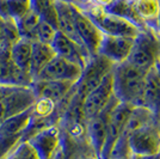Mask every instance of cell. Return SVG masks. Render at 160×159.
<instances>
[{"label":"cell","mask_w":160,"mask_h":159,"mask_svg":"<svg viewBox=\"0 0 160 159\" xmlns=\"http://www.w3.org/2000/svg\"><path fill=\"white\" fill-rule=\"evenodd\" d=\"M147 73L124 61L113 66V95L122 103L143 106V89Z\"/></svg>","instance_id":"cell-1"},{"label":"cell","mask_w":160,"mask_h":159,"mask_svg":"<svg viewBox=\"0 0 160 159\" xmlns=\"http://www.w3.org/2000/svg\"><path fill=\"white\" fill-rule=\"evenodd\" d=\"M160 59V36L157 30L145 27L134 38L128 62L148 73L158 66Z\"/></svg>","instance_id":"cell-2"},{"label":"cell","mask_w":160,"mask_h":159,"mask_svg":"<svg viewBox=\"0 0 160 159\" xmlns=\"http://www.w3.org/2000/svg\"><path fill=\"white\" fill-rule=\"evenodd\" d=\"M80 8L91 18V20L97 25L103 35L135 38L140 31V28L134 23L124 18H121L118 16L109 13L104 8L94 4H90Z\"/></svg>","instance_id":"cell-3"},{"label":"cell","mask_w":160,"mask_h":159,"mask_svg":"<svg viewBox=\"0 0 160 159\" xmlns=\"http://www.w3.org/2000/svg\"><path fill=\"white\" fill-rule=\"evenodd\" d=\"M113 65L103 55H94L88 60L86 66L82 68V73L79 80L75 83V92L73 96V100L77 103L82 104V100L91 91L104 80L108 74L112 72Z\"/></svg>","instance_id":"cell-4"},{"label":"cell","mask_w":160,"mask_h":159,"mask_svg":"<svg viewBox=\"0 0 160 159\" xmlns=\"http://www.w3.org/2000/svg\"><path fill=\"white\" fill-rule=\"evenodd\" d=\"M130 154H153L160 152V116L134 131L128 139Z\"/></svg>","instance_id":"cell-5"},{"label":"cell","mask_w":160,"mask_h":159,"mask_svg":"<svg viewBox=\"0 0 160 159\" xmlns=\"http://www.w3.org/2000/svg\"><path fill=\"white\" fill-rule=\"evenodd\" d=\"M36 100L37 97L31 86H11L0 100V122L31 109Z\"/></svg>","instance_id":"cell-6"},{"label":"cell","mask_w":160,"mask_h":159,"mask_svg":"<svg viewBox=\"0 0 160 159\" xmlns=\"http://www.w3.org/2000/svg\"><path fill=\"white\" fill-rule=\"evenodd\" d=\"M120 100L116 97L111 100V103L97 116L86 120L85 122V133H86V139L88 142V146L91 151L99 158L102 150L104 147L105 140L108 135V121H109V115L111 113L112 108Z\"/></svg>","instance_id":"cell-7"},{"label":"cell","mask_w":160,"mask_h":159,"mask_svg":"<svg viewBox=\"0 0 160 159\" xmlns=\"http://www.w3.org/2000/svg\"><path fill=\"white\" fill-rule=\"evenodd\" d=\"M133 108V105L127 104V103H122V102H118L112 108L111 113L109 115V121H108L107 140H105L104 147L102 150L99 159H110L113 146L123 132Z\"/></svg>","instance_id":"cell-8"},{"label":"cell","mask_w":160,"mask_h":159,"mask_svg":"<svg viewBox=\"0 0 160 159\" xmlns=\"http://www.w3.org/2000/svg\"><path fill=\"white\" fill-rule=\"evenodd\" d=\"M113 98H115V95H113L112 72H111L82 100L81 110L85 120L94 117L100 114L111 103Z\"/></svg>","instance_id":"cell-9"},{"label":"cell","mask_w":160,"mask_h":159,"mask_svg":"<svg viewBox=\"0 0 160 159\" xmlns=\"http://www.w3.org/2000/svg\"><path fill=\"white\" fill-rule=\"evenodd\" d=\"M73 14L75 29L81 41V44L92 58L98 54V48L103 38V33L91 20V18L75 4H73Z\"/></svg>","instance_id":"cell-10"},{"label":"cell","mask_w":160,"mask_h":159,"mask_svg":"<svg viewBox=\"0 0 160 159\" xmlns=\"http://www.w3.org/2000/svg\"><path fill=\"white\" fill-rule=\"evenodd\" d=\"M82 73V67L72 61L55 55L35 80H61L77 83Z\"/></svg>","instance_id":"cell-11"},{"label":"cell","mask_w":160,"mask_h":159,"mask_svg":"<svg viewBox=\"0 0 160 159\" xmlns=\"http://www.w3.org/2000/svg\"><path fill=\"white\" fill-rule=\"evenodd\" d=\"M28 141L40 154L41 159H52L62 145V134L58 125H50L33 134Z\"/></svg>","instance_id":"cell-12"},{"label":"cell","mask_w":160,"mask_h":159,"mask_svg":"<svg viewBox=\"0 0 160 159\" xmlns=\"http://www.w3.org/2000/svg\"><path fill=\"white\" fill-rule=\"evenodd\" d=\"M10 46H4L0 50V85L5 86H31L32 77L20 71L13 64L10 55Z\"/></svg>","instance_id":"cell-13"},{"label":"cell","mask_w":160,"mask_h":159,"mask_svg":"<svg viewBox=\"0 0 160 159\" xmlns=\"http://www.w3.org/2000/svg\"><path fill=\"white\" fill-rule=\"evenodd\" d=\"M134 38L123 36L103 35V38L98 48V54L107 58L113 65L127 61L132 52Z\"/></svg>","instance_id":"cell-14"},{"label":"cell","mask_w":160,"mask_h":159,"mask_svg":"<svg viewBox=\"0 0 160 159\" xmlns=\"http://www.w3.org/2000/svg\"><path fill=\"white\" fill-rule=\"evenodd\" d=\"M52 47L58 56L69 60L82 68L86 66L88 60L91 59L90 54L87 53V50L84 47L77 43L75 41L71 40L69 37L61 33L60 31H58L55 35Z\"/></svg>","instance_id":"cell-15"},{"label":"cell","mask_w":160,"mask_h":159,"mask_svg":"<svg viewBox=\"0 0 160 159\" xmlns=\"http://www.w3.org/2000/svg\"><path fill=\"white\" fill-rule=\"evenodd\" d=\"M75 83L61 80H33L31 89L37 98H44L59 104L72 91Z\"/></svg>","instance_id":"cell-16"},{"label":"cell","mask_w":160,"mask_h":159,"mask_svg":"<svg viewBox=\"0 0 160 159\" xmlns=\"http://www.w3.org/2000/svg\"><path fill=\"white\" fill-rule=\"evenodd\" d=\"M143 106L160 116V75L157 67L147 73L143 89Z\"/></svg>","instance_id":"cell-17"},{"label":"cell","mask_w":160,"mask_h":159,"mask_svg":"<svg viewBox=\"0 0 160 159\" xmlns=\"http://www.w3.org/2000/svg\"><path fill=\"white\" fill-rule=\"evenodd\" d=\"M56 12H58V22H56L58 31H60L61 33L69 37L71 40L81 44V41L78 36L77 29H75V23H74L73 4L58 0L56 1Z\"/></svg>","instance_id":"cell-18"},{"label":"cell","mask_w":160,"mask_h":159,"mask_svg":"<svg viewBox=\"0 0 160 159\" xmlns=\"http://www.w3.org/2000/svg\"><path fill=\"white\" fill-rule=\"evenodd\" d=\"M32 120V108L24 113L7 117L0 122V135L2 136H23Z\"/></svg>","instance_id":"cell-19"},{"label":"cell","mask_w":160,"mask_h":159,"mask_svg":"<svg viewBox=\"0 0 160 159\" xmlns=\"http://www.w3.org/2000/svg\"><path fill=\"white\" fill-rule=\"evenodd\" d=\"M56 54L54 52L52 44H46L35 41L32 42L31 50V61H30V75L35 80L41 71L47 66V64L53 59Z\"/></svg>","instance_id":"cell-20"},{"label":"cell","mask_w":160,"mask_h":159,"mask_svg":"<svg viewBox=\"0 0 160 159\" xmlns=\"http://www.w3.org/2000/svg\"><path fill=\"white\" fill-rule=\"evenodd\" d=\"M133 4L142 24L158 31L159 0H133Z\"/></svg>","instance_id":"cell-21"},{"label":"cell","mask_w":160,"mask_h":159,"mask_svg":"<svg viewBox=\"0 0 160 159\" xmlns=\"http://www.w3.org/2000/svg\"><path fill=\"white\" fill-rule=\"evenodd\" d=\"M31 50H32V42L24 38H19L10 48V55L13 64L20 71L29 74H30Z\"/></svg>","instance_id":"cell-22"},{"label":"cell","mask_w":160,"mask_h":159,"mask_svg":"<svg viewBox=\"0 0 160 159\" xmlns=\"http://www.w3.org/2000/svg\"><path fill=\"white\" fill-rule=\"evenodd\" d=\"M41 20L42 19L33 12L31 8L23 17H20L19 19L16 20L20 38L35 42V40H36V31H37V28H38V24H40Z\"/></svg>","instance_id":"cell-23"},{"label":"cell","mask_w":160,"mask_h":159,"mask_svg":"<svg viewBox=\"0 0 160 159\" xmlns=\"http://www.w3.org/2000/svg\"><path fill=\"white\" fill-rule=\"evenodd\" d=\"M105 11H108L109 13H112L115 16H118L121 18H124V19L132 22L140 29L145 28V25L142 24V22L135 12L133 0H115Z\"/></svg>","instance_id":"cell-24"},{"label":"cell","mask_w":160,"mask_h":159,"mask_svg":"<svg viewBox=\"0 0 160 159\" xmlns=\"http://www.w3.org/2000/svg\"><path fill=\"white\" fill-rule=\"evenodd\" d=\"M56 1L58 0H30V8L42 20L56 28V22H58Z\"/></svg>","instance_id":"cell-25"},{"label":"cell","mask_w":160,"mask_h":159,"mask_svg":"<svg viewBox=\"0 0 160 159\" xmlns=\"http://www.w3.org/2000/svg\"><path fill=\"white\" fill-rule=\"evenodd\" d=\"M30 10V0H0V17L19 19Z\"/></svg>","instance_id":"cell-26"},{"label":"cell","mask_w":160,"mask_h":159,"mask_svg":"<svg viewBox=\"0 0 160 159\" xmlns=\"http://www.w3.org/2000/svg\"><path fill=\"white\" fill-rule=\"evenodd\" d=\"M6 159H41V157L28 140H22Z\"/></svg>","instance_id":"cell-27"},{"label":"cell","mask_w":160,"mask_h":159,"mask_svg":"<svg viewBox=\"0 0 160 159\" xmlns=\"http://www.w3.org/2000/svg\"><path fill=\"white\" fill-rule=\"evenodd\" d=\"M56 33H58L56 28L44 20H41L38 28H37V31H36V40L35 41L41 42V43H46V44H52Z\"/></svg>","instance_id":"cell-28"},{"label":"cell","mask_w":160,"mask_h":159,"mask_svg":"<svg viewBox=\"0 0 160 159\" xmlns=\"http://www.w3.org/2000/svg\"><path fill=\"white\" fill-rule=\"evenodd\" d=\"M23 136H2L0 135V159H6L19 144Z\"/></svg>","instance_id":"cell-29"},{"label":"cell","mask_w":160,"mask_h":159,"mask_svg":"<svg viewBox=\"0 0 160 159\" xmlns=\"http://www.w3.org/2000/svg\"><path fill=\"white\" fill-rule=\"evenodd\" d=\"M128 159H160V152L153 154H129Z\"/></svg>","instance_id":"cell-30"},{"label":"cell","mask_w":160,"mask_h":159,"mask_svg":"<svg viewBox=\"0 0 160 159\" xmlns=\"http://www.w3.org/2000/svg\"><path fill=\"white\" fill-rule=\"evenodd\" d=\"M113 1H115V0H93V1H92V4L102 7V8H104V10H107L108 7L110 6Z\"/></svg>","instance_id":"cell-31"},{"label":"cell","mask_w":160,"mask_h":159,"mask_svg":"<svg viewBox=\"0 0 160 159\" xmlns=\"http://www.w3.org/2000/svg\"><path fill=\"white\" fill-rule=\"evenodd\" d=\"M52 159H67L66 157V152H65V148H63V145H61V147L55 152V154L53 156Z\"/></svg>","instance_id":"cell-32"},{"label":"cell","mask_w":160,"mask_h":159,"mask_svg":"<svg viewBox=\"0 0 160 159\" xmlns=\"http://www.w3.org/2000/svg\"><path fill=\"white\" fill-rule=\"evenodd\" d=\"M93 0H75V5H78L79 7H84L86 5H90L92 4Z\"/></svg>","instance_id":"cell-33"},{"label":"cell","mask_w":160,"mask_h":159,"mask_svg":"<svg viewBox=\"0 0 160 159\" xmlns=\"http://www.w3.org/2000/svg\"><path fill=\"white\" fill-rule=\"evenodd\" d=\"M10 87L11 86H5V85H0V100L5 96L7 93V91L10 90Z\"/></svg>","instance_id":"cell-34"},{"label":"cell","mask_w":160,"mask_h":159,"mask_svg":"<svg viewBox=\"0 0 160 159\" xmlns=\"http://www.w3.org/2000/svg\"><path fill=\"white\" fill-rule=\"evenodd\" d=\"M80 159H99V158H98L96 154H93V153H92V154H87V156H84V157H81Z\"/></svg>","instance_id":"cell-35"},{"label":"cell","mask_w":160,"mask_h":159,"mask_svg":"<svg viewBox=\"0 0 160 159\" xmlns=\"http://www.w3.org/2000/svg\"><path fill=\"white\" fill-rule=\"evenodd\" d=\"M158 33L160 36V0H159V16H158Z\"/></svg>","instance_id":"cell-36"},{"label":"cell","mask_w":160,"mask_h":159,"mask_svg":"<svg viewBox=\"0 0 160 159\" xmlns=\"http://www.w3.org/2000/svg\"><path fill=\"white\" fill-rule=\"evenodd\" d=\"M61 1H65V3H69V4H75V0H61Z\"/></svg>","instance_id":"cell-37"},{"label":"cell","mask_w":160,"mask_h":159,"mask_svg":"<svg viewBox=\"0 0 160 159\" xmlns=\"http://www.w3.org/2000/svg\"><path fill=\"white\" fill-rule=\"evenodd\" d=\"M157 67H158V68L160 69V59H159V64H158V66H157Z\"/></svg>","instance_id":"cell-38"},{"label":"cell","mask_w":160,"mask_h":159,"mask_svg":"<svg viewBox=\"0 0 160 159\" xmlns=\"http://www.w3.org/2000/svg\"><path fill=\"white\" fill-rule=\"evenodd\" d=\"M157 69H158V73H159V75H160V69L158 68V67H157Z\"/></svg>","instance_id":"cell-39"},{"label":"cell","mask_w":160,"mask_h":159,"mask_svg":"<svg viewBox=\"0 0 160 159\" xmlns=\"http://www.w3.org/2000/svg\"><path fill=\"white\" fill-rule=\"evenodd\" d=\"M126 159H128V158H126Z\"/></svg>","instance_id":"cell-40"}]
</instances>
